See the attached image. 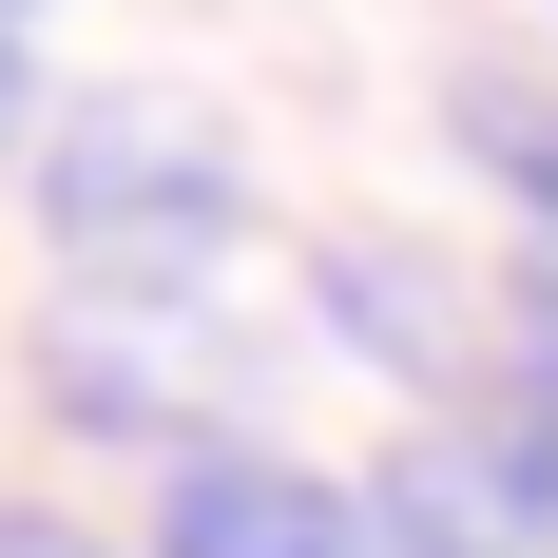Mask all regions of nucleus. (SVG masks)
<instances>
[{
  "mask_svg": "<svg viewBox=\"0 0 558 558\" xmlns=\"http://www.w3.org/2000/svg\"><path fill=\"white\" fill-rule=\"evenodd\" d=\"M58 251L97 289H193L231 251V173L193 135H155V116H77L58 135Z\"/></svg>",
  "mask_w": 558,
  "mask_h": 558,
  "instance_id": "obj_1",
  "label": "nucleus"
},
{
  "mask_svg": "<svg viewBox=\"0 0 558 558\" xmlns=\"http://www.w3.org/2000/svg\"><path fill=\"white\" fill-rule=\"evenodd\" d=\"M155 558H404V539L328 482H289V462H193L155 501Z\"/></svg>",
  "mask_w": 558,
  "mask_h": 558,
  "instance_id": "obj_2",
  "label": "nucleus"
},
{
  "mask_svg": "<svg viewBox=\"0 0 558 558\" xmlns=\"http://www.w3.org/2000/svg\"><path fill=\"white\" fill-rule=\"evenodd\" d=\"M520 328H539V404H558V270H539V289H520Z\"/></svg>",
  "mask_w": 558,
  "mask_h": 558,
  "instance_id": "obj_3",
  "label": "nucleus"
},
{
  "mask_svg": "<svg viewBox=\"0 0 558 558\" xmlns=\"http://www.w3.org/2000/svg\"><path fill=\"white\" fill-rule=\"evenodd\" d=\"M404 558H462V539H404Z\"/></svg>",
  "mask_w": 558,
  "mask_h": 558,
  "instance_id": "obj_4",
  "label": "nucleus"
},
{
  "mask_svg": "<svg viewBox=\"0 0 558 558\" xmlns=\"http://www.w3.org/2000/svg\"><path fill=\"white\" fill-rule=\"evenodd\" d=\"M0 97H20V77H0Z\"/></svg>",
  "mask_w": 558,
  "mask_h": 558,
  "instance_id": "obj_5",
  "label": "nucleus"
}]
</instances>
